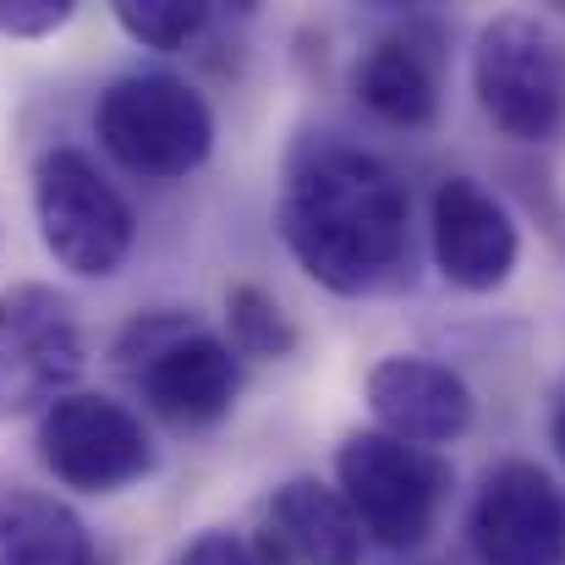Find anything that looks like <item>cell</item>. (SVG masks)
Segmentation results:
<instances>
[{
    "label": "cell",
    "instance_id": "1",
    "mask_svg": "<svg viewBox=\"0 0 565 565\" xmlns=\"http://www.w3.org/2000/svg\"><path fill=\"white\" fill-rule=\"evenodd\" d=\"M275 231L330 297H379L412 280V192L352 138L302 132L291 143Z\"/></svg>",
    "mask_w": 565,
    "mask_h": 565
},
{
    "label": "cell",
    "instance_id": "2",
    "mask_svg": "<svg viewBox=\"0 0 565 565\" xmlns=\"http://www.w3.org/2000/svg\"><path fill=\"white\" fill-rule=\"evenodd\" d=\"M110 363L171 428H214L242 395V358L231 341L182 308L127 319V330L110 341Z\"/></svg>",
    "mask_w": 565,
    "mask_h": 565
},
{
    "label": "cell",
    "instance_id": "3",
    "mask_svg": "<svg viewBox=\"0 0 565 565\" xmlns=\"http://www.w3.org/2000/svg\"><path fill=\"white\" fill-rule=\"evenodd\" d=\"M335 489L358 511L369 544L412 555L434 539L456 489V467L439 450L406 445L384 428H358L335 450Z\"/></svg>",
    "mask_w": 565,
    "mask_h": 565
},
{
    "label": "cell",
    "instance_id": "4",
    "mask_svg": "<svg viewBox=\"0 0 565 565\" xmlns=\"http://www.w3.org/2000/svg\"><path fill=\"white\" fill-rule=\"evenodd\" d=\"M94 132L99 149L143 182H182L214 154V110L177 72H127L105 83Z\"/></svg>",
    "mask_w": 565,
    "mask_h": 565
},
{
    "label": "cell",
    "instance_id": "5",
    "mask_svg": "<svg viewBox=\"0 0 565 565\" xmlns=\"http://www.w3.org/2000/svg\"><path fill=\"white\" fill-rule=\"evenodd\" d=\"M33 220L44 253L77 280H110L132 258L138 220L121 188L72 143L44 149L33 166Z\"/></svg>",
    "mask_w": 565,
    "mask_h": 565
},
{
    "label": "cell",
    "instance_id": "6",
    "mask_svg": "<svg viewBox=\"0 0 565 565\" xmlns=\"http://www.w3.org/2000/svg\"><path fill=\"white\" fill-rule=\"evenodd\" d=\"M472 94L489 127L544 149L565 132V44L539 17H494L472 44Z\"/></svg>",
    "mask_w": 565,
    "mask_h": 565
},
{
    "label": "cell",
    "instance_id": "7",
    "mask_svg": "<svg viewBox=\"0 0 565 565\" xmlns=\"http://www.w3.org/2000/svg\"><path fill=\"white\" fill-rule=\"evenodd\" d=\"M88 369L77 308L44 286L17 280L0 291V423L50 412Z\"/></svg>",
    "mask_w": 565,
    "mask_h": 565
},
{
    "label": "cell",
    "instance_id": "8",
    "mask_svg": "<svg viewBox=\"0 0 565 565\" xmlns=\"http://www.w3.org/2000/svg\"><path fill=\"white\" fill-rule=\"evenodd\" d=\"M33 445L44 472L77 494H121L154 472V439L143 417L99 390H72L39 412Z\"/></svg>",
    "mask_w": 565,
    "mask_h": 565
},
{
    "label": "cell",
    "instance_id": "9",
    "mask_svg": "<svg viewBox=\"0 0 565 565\" xmlns=\"http://www.w3.org/2000/svg\"><path fill=\"white\" fill-rule=\"evenodd\" d=\"M478 565H565V489L539 461H500L483 472L467 516Z\"/></svg>",
    "mask_w": 565,
    "mask_h": 565
},
{
    "label": "cell",
    "instance_id": "10",
    "mask_svg": "<svg viewBox=\"0 0 565 565\" xmlns=\"http://www.w3.org/2000/svg\"><path fill=\"white\" fill-rule=\"evenodd\" d=\"M428 253L445 286L467 297H489L522 264V225L483 182L445 177L428 198Z\"/></svg>",
    "mask_w": 565,
    "mask_h": 565
},
{
    "label": "cell",
    "instance_id": "11",
    "mask_svg": "<svg viewBox=\"0 0 565 565\" xmlns=\"http://www.w3.org/2000/svg\"><path fill=\"white\" fill-rule=\"evenodd\" d=\"M363 395H369V412H374V423L384 434H395L406 445H423V450L456 445L478 417L472 384L450 363L417 358V352L379 358L369 379H363Z\"/></svg>",
    "mask_w": 565,
    "mask_h": 565
},
{
    "label": "cell",
    "instance_id": "12",
    "mask_svg": "<svg viewBox=\"0 0 565 565\" xmlns=\"http://www.w3.org/2000/svg\"><path fill=\"white\" fill-rule=\"evenodd\" d=\"M269 533L302 565H363L369 533L347 494L319 478H286L269 494Z\"/></svg>",
    "mask_w": 565,
    "mask_h": 565
},
{
    "label": "cell",
    "instance_id": "13",
    "mask_svg": "<svg viewBox=\"0 0 565 565\" xmlns=\"http://www.w3.org/2000/svg\"><path fill=\"white\" fill-rule=\"evenodd\" d=\"M352 88L369 105V116H379L384 127L423 132L439 121V55L417 33L374 39L358 61Z\"/></svg>",
    "mask_w": 565,
    "mask_h": 565
},
{
    "label": "cell",
    "instance_id": "14",
    "mask_svg": "<svg viewBox=\"0 0 565 565\" xmlns=\"http://www.w3.org/2000/svg\"><path fill=\"white\" fill-rule=\"evenodd\" d=\"M0 565H99L88 522L44 494V489H6L0 494Z\"/></svg>",
    "mask_w": 565,
    "mask_h": 565
},
{
    "label": "cell",
    "instance_id": "15",
    "mask_svg": "<svg viewBox=\"0 0 565 565\" xmlns=\"http://www.w3.org/2000/svg\"><path fill=\"white\" fill-rule=\"evenodd\" d=\"M225 341H231V352L242 363H286L302 347L291 313L253 280L225 291Z\"/></svg>",
    "mask_w": 565,
    "mask_h": 565
},
{
    "label": "cell",
    "instance_id": "16",
    "mask_svg": "<svg viewBox=\"0 0 565 565\" xmlns=\"http://www.w3.org/2000/svg\"><path fill=\"white\" fill-rule=\"evenodd\" d=\"M214 22L209 0H116V28L160 55H177L203 39V28Z\"/></svg>",
    "mask_w": 565,
    "mask_h": 565
},
{
    "label": "cell",
    "instance_id": "17",
    "mask_svg": "<svg viewBox=\"0 0 565 565\" xmlns=\"http://www.w3.org/2000/svg\"><path fill=\"white\" fill-rule=\"evenodd\" d=\"M72 17V0H0V39H50Z\"/></svg>",
    "mask_w": 565,
    "mask_h": 565
},
{
    "label": "cell",
    "instance_id": "18",
    "mask_svg": "<svg viewBox=\"0 0 565 565\" xmlns=\"http://www.w3.org/2000/svg\"><path fill=\"white\" fill-rule=\"evenodd\" d=\"M166 565H258V544H247L242 533H225V527H203Z\"/></svg>",
    "mask_w": 565,
    "mask_h": 565
},
{
    "label": "cell",
    "instance_id": "19",
    "mask_svg": "<svg viewBox=\"0 0 565 565\" xmlns=\"http://www.w3.org/2000/svg\"><path fill=\"white\" fill-rule=\"evenodd\" d=\"M550 445H555V456H561V467H565V384H561V395H555V406H550Z\"/></svg>",
    "mask_w": 565,
    "mask_h": 565
}]
</instances>
